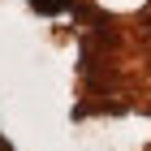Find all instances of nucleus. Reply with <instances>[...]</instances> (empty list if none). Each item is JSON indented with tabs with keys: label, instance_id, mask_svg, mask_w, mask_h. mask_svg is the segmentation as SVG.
Returning <instances> with one entry per match:
<instances>
[{
	"label": "nucleus",
	"instance_id": "nucleus-1",
	"mask_svg": "<svg viewBox=\"0 0 151 151\" xmlns=\"http://www.w3.org/2000/svg\"><path fill=\"white\" fill-rule=\"evenodd\" d=\"M39 13H47V17H56V13H65L69 9V0H30Z\"/></svg>",
	"mask_w": 151,
	"mask_h": 151
},
{
	"label": "nucleus",
	"instance_id": "nucleus-2",
	"mask_svg": "<svg viewBox=\"0 0 151 151\" xmlns=\"http://www.w3.org/2000/svg\"><path fill=\"white\" fill-rule=\"evenodd\" d=\"M0 151H9V147H4V142H0Z\"/></svg>",
	"mask_w": 151,
	"mask_h": 151
}]
</instances>
